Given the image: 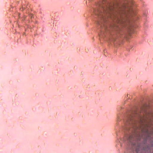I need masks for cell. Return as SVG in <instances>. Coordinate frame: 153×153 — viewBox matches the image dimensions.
Wrapping results in <instances>:
<instances>
[{"instance_id":"6da1fadb","label":"cell","mask_w":153,"mask_h":153,"mask_svg":"<svg viewBox=\"0 0 153 153\" xmlns=\"http://www.w3.org/2000/svg\"><path fill=\"white\" fill-rule=\"evenodd\" d=\"M82 17L93 45L115 60L135 53L148 36L149 9L143 0L87 1Z\"/></svg>"},{"instance_id":"7a4b0ae2","label":"cell","mask_w":153,"mask_h":153,"mask_svg":"<svg viewBox=\"0 0 153 153\" xmlns=\"http://www.w3.org/2000/svg\"><path fill=\"white\" fill-rule=\"evenodd\" d=\"M153 89L140 84L123 96L117 108L114 141L118 153H153Z\"/></svg>"},{"instance_id":"3957f363","label":"cell","mask_w":153,"mask_h":153,"mask_svg":"<svg viewBox=\"0 0 153 153\" xmlns=\"http://www.w3.org/2000/svg\"><path fill=\"white\" fill-rule=\"evenodd\" d=\"M44 16L40 3L34 0H10L6 2L4 26L9 39L17 43L32 44L41 38Z\"/></svg>"}]
</instances>
